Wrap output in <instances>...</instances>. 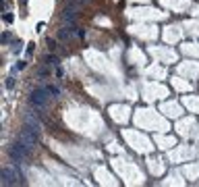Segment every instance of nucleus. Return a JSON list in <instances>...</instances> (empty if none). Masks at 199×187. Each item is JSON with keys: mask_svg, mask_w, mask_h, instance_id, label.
<instances>
[{"mask_svg": "<svg viewBox=\"0 0 199 187\" xmlns=\"http://www.w3.org/2000/svg\"><path fill=\"white\" fill-rule=\"evenodd\" d=\"M31 150L33 148H29L27 143H23V141L19 139V141H15L12 146H9V156H11V160L15 164H21L31 156Z\"/></svg>", "mask_w": 199, "mask_h": 187, "instance_id": "nucleus-1", "label": "nucleus"}, {"mask_svg": "<svg viewBox=\"0 0 199 187\" xmlns=\"http://www.w3.org/2000/svg\"><path fill=\"white\" fill-rule=\"evenodd\" d=\"M50 92H48L46 87H37V90H33V92L29 94V102H31V106H35L37 110H44L48 104H50Z\"/></svg>", "mask_w": 199, "mask_h": 187, "instance_id": "nucleus-2", "label": "nucleus"}, {"mask_svg": "<svg viewBox=\"0 0 199 187\" xmlns=\"http://www.w3.org/2000/svg\"><path fill=\"white\" fill-rule=\"evenodd\" d=\"M0 179H2L0 183H2V185H6V187H9V185H19V183H23V179H19V173H15L11 166H4V168L0 171Z\"/></svg>", "mask_w": 199, "mask_h": 187, "instance_id": "nucleus-3", "label": "nucleus"}, {"mask_svg": "<svg viewBox=\"0 0 199 187\" xmlns=\"http://www.w3.org/2000/svg\"><path fill=\"white\" fill-rule=\"evenodd\" d=\"M23 125H27L29 129H33L35 133L39 135V131H42V125H39V121H37V112H31V110H25L23 112Z\"/></svg>", "mask_w": 199, "mask_h": 187, "instance_id": "nucleus-4", "label": "nucleus"}, {"mask_svg": "<svg viewBox=\"0 0 199 187\" xmlns=\"http://www.w3.org/2000/svg\"><path fill=\"white\" fill-rule=\"evenodd\" d=\"M62 19H64V23H73L75 19H77V6H67L64 11H62Z\"/></svg>", "mask_w": 199, "mask_h": 187, "instance_id": "nucleus-5", "label": "nucleus"}, {"mask_svg": "<svg viewBox=\"0 0 199 187\" xmlns=\"http://www.w3.org/2000/svg\"><path fill=\"white\" fill-rule=\"evenodd\" d=\"M70 35H73V34H70V29H69V27H62V29L58 31V40H69Z\"/></svg>", "mask_w": 199, "mask_h": 187, "instance_id": "nucleus-6", "label": "nucleus"}, {"mask_svg": "<svg viewBox=\"0 0 199 187\" xmlns=\"http://www.w3.org/2000/svg\"><path fill=\"white\" fill-rule=\"evenodd\" d=\"M46 90L50 92L52 98H58V96H60V87H56V85H46Z\"/></svg>", "mask_w": 199, "mask_h": 187, "instance_id": "nucleus-7", "label": "nucleus"}, {"mask_svg": "<svg viewBox=\"0 0 199 187\" xmlns=\"http://www.w3.org/2000/svg\"><path fill=\"white\" fill-rule=\"evenodd\" d=\"M58 62H60V60L56 58V56H52V54H48V56H46V65H52V67H58Z\"/></svg>", "mask_w": 199, "mask_h": 187, "instance_id": "nucleus-8", "label": "nucleus"}, {"mask_svg": "<svg viewBox=\"0 0 199 187\" xmlns=\"http://www.w3.org/2000/svg\"><path fill=\"white\" fill-rule=\"evenodd\" d=\"M46 44H48V48H50V50H56V48H58L56 40H52V37H48V40H46Z\"/></svg>", "mask_w": 199, "mask_h": 187, "instance_id": "nucleus-9", "label": "nucleus"}, {"mask_svg": "<svg viewBox=\"0 0 199 187\" xmlns=\"http://www.w3.org/2000/svg\"><path fill=\"white\" fill-rule=\"evenodd\" d=\"M25 67H27V62H25V60H19V62L15 65V71H23Z\"/></svg>", "mask_w": 199, "mask_h": 187, "instance_id": "nucleus-10", "label": "nucleus"}, {"mask_svg": "<svg viewBox=\"0 0 199 187\" xmlns=\"http://www.w3.org/2000/svg\"><path fill=\"white\" fill-rule=\"evenodd\" d=\"M37 75H39V77H48L50 73H48V69H46V67H42V69L37 71Z\"/></svg>", "mask_w": 199, "mask_h": 187, "instance_id": "nucleus-11", "label": "nucleus"}, {"mask_svg": "<svg viewBox=\"0 0 199 187\" xmlns=\"http://www.w3.org/2000/svg\"><path fill=\"white\" fill-rule=\"evenodd\" d=\"M35 44H27V54H29V56H31V54H33V50H35Z\"/></svg>", "mask_w": 199, "mask_h": 187, "instance_id": "nucleus-12", "label": "nucleus"}, {"mask_svg": "<svg viewBox=\"0 0 199 187\" xmlns=\"http://www.w3.org/2000/svg\"><path fill=\"white\" fill-rule=\"evenodd\" d=\"M6 87H9V90H11V87H15V79H12V77H9V81H6Z\"/></svg>", "mask_w": 199, "mask_h": 187, "instance_id": "nucleus-13", "label": "nucleus"}, {"mask_svg": "<svg viewBox=\"0 0 199 187\" xmlns=\"http://www.w3.org/2000/svg\"><path fill=\"white\" fill-rule=\"evenodd\" d=\"M11 40V34H2V44H6Z\"/></svg>", "mask_w": 199, "mask_h": 187, "instance_id": "nucleus-14", "label": "nucleus"}, {"mask_svg": "<svg viewBox=\"0 0 199 187\" xmlns=\"http://www.w3.org/2000/svg\"><path fill=\"white\" fill-rule=\"evenodd\" d=\"M2 19H4L6 23H11V21H12V15H2Z\"/></svg>", "mask_w": 199, "mask_h": 187, "instance_id": "nucleus-15", "label": "nucleus"}, {"mask_svg": "<svg viewBox=\"0 0 199 187\" xmlns=\"http://www.w3.org/2000/svg\"><path fill=\"white\" fill-rule=\"evenodd\" d=\"M19 50H21V44H15V48H12V52H15V54H19Z\"/></svg>", "mask_w": 199, "mask_h": 187, "instance_id": "nucleus-16", "label": "nucleus"}]
</instances>
